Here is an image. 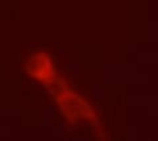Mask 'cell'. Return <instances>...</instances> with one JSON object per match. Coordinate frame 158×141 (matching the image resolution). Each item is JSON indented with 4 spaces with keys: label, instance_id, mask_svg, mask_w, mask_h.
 <instances>
[{
    "label": "cell",
    "instance_id": "cell-2",
    "mask_svg": "<svg viewBox=\"0 0 158 141\" xmlns=\"http://www.w3.org/2000/svg\"><path fill=\"white\" fill-rule=\"evenodd\" d=\"M27 74L37 83L45 86H57L59 77L54 61L45 52H36L27 61Z\"/></svg>",
    "mask_w": 158,
    "mask_h": 141
},
{
    "label": "cell",
    "instance_id": "cell-1",
    "mask_svg": "<svg viewBox=\"0 0 158 141\" xmlns=\"http://www.w3.org/2000/svg\"><path fill=\"white\" fill-rule=\"evenodd\" d=\"M56 102L61 110L63 116H66L67 120H91L94 118V111L91 106L78 95L75 91L67 89L65 85H57V94Z\"/></svg>",
    "mask_w": 158,
    "mask_h": 141
}]
</instances>
